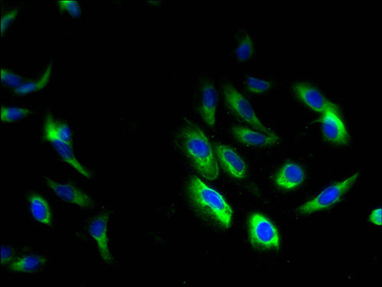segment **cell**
Returning a JSON list of instances; mask_svg holds the SVG:
<instances>
[{
	"label": "cell",
	"instance_id": "9a60e30c",
	"mask_svg": "<svg viewBox=\"0 0 382 287\" xmlns=\"http://www.w3.org/2000/svg\"><path fill=\"white\" fill-rule=\"evenodd\" d=\"M47 259L38 255H29L15 260L10 266V271L13 273H31L39 271L44 267Z\"/></svg>",
	"mask_w": 382,
	"mask_h": 287
},
{
	"label": "cell",
	"instance_id": "7a4b0ae2",
	"mask_svg": "<svg viewBox=\"0 0 382 287\" xmlns=\"http://www.w3.org/2000/svg\"><path fill=\"white\" fill-rule=\"evenodd\" d=\"M187 190L190 203L197 211L225 229L230 227L232 208L220 193L197 177L190 179Z\"/></svg>",
	"mask_w": 382,
	"mask_h": 287
},
{
	"label": "cell",
	"instance_id": "8fae6325",
	"mask_svg": "<svg viewBox=\"0 0 382 287\" xmlns=\"http://www.w3.org/2000/svg\"><path fill=\"white\" fill-rule=\"evenodd\" d=\"M232 134L242 144L255 147H269L279 143V137L273 134H266L246 127L234 126Z\"/></svg>",
	"mask_w": 382,
	"mask_h": 287
},
{
	"label": "cell",
	"instance_id": "44dd1931",
	"mask_svg": "<svg viewBox=\"0 0 382 287\" xmlns=\"http://www.w3.org/2000/svg\"><path fill=\"white\" fill-rule=\"evenodd\" d=\"M247 90L254 94H261L266 93L271 88L270 82L260 79L254 76H250L246 81Z\"/></svg>",
	"mask_w": 382,
	"mask_h": 287
},
{
	"label": "cell",
	"instance_id": "cb8c5ba5",
	"mask_svg": "<svg viewBox=\"0 0 382 287\" xmlns=\"http://www.w3.org/2000/svg\"><path fill=\"white\" fill-rule=\"evenodd\" d=\"M20 11V8H13L10 12L5 14L1 19V37L5 36V34L10 27L11 25L14 22L16 16L18 15Z\"/></svg>",
	"mask_w": 382,
	"mask_h": 287
},
{
	"label": "cell",
	"instance_id": "ffe728a7",
	"mask_svg": "<svg viewBox=\"0 0 382 287\" xmlns=\"http://www.w3.org/2000/svg\"><path fill=\"white\" fill-rule=\"evenodd\" d=\"M254 52V42L253 38L246 36L239 43L236 48V56L240 62H247Z\"/></svg>",
	"mask_w": 382,
	"mask_h": 287
},
{
	"label": "cell",
	"instance_id": "d6986e66",
	"mask_svg": "<svg viewBox=\"0 0 382 287\" xmlns=\"http://www.w3.org/2000/svg\"><path fill=\"white\" fill-rule=\"evenodd\" d=\"M32 114L29 109L17 107H2L1 121L5 124L14 123Z\"/></svg>",
	"mask_w": 382,
	"mask_h": 287
},
{
	"label": "cell",
	"instance_id": "ba28073f",
	"mask_svg": "<svg viewBox=\"0 0 382 287\" xmlns=\"http://www.w3.org/2000/svg\"><path fill=\"white\" fill-rule=\"evenodd\" d=\"M45 181L48 187L65 201L84 208L93 207L92 199L80 189L70 185L60 184L47 177L45 178Z\"/></svg>",
	"mask_w": 382,
	"mask_h": 287
},
{
	"label": "cell",
	"instance_id": "3957f363",
	"mask_svg": "<svg viewBox=\"0 0 382 287\" xmlns=\"http://www.w3.org/2000/svg\"><path fill=\"white\" fill-rule=\"evenodd\" d=\"M223 91L225 101L234 116L258 132L266 134L275 133L271 128H268L260 120L248 100L233 86L230 84L225 85Z\"/></svg>",
	"mask_w": 382,
	"mask_h": 287
},
{
	"label": "cell",
	"instance_id": "ac0fdd59",
	"mask_svg": "<svg viewBox=\"0 0 382 287\" xmlns=\"http://www.w3.org/2000/svg\"><path fill=\"white\" fill-rule=\"evenodd\" d=\"M51 74L52 66L50 65L45 74L41 77V79L22 84L19 88H15V93L23 95L41 91L48 84Z\"/></svg>",
	"mask_w": 382,
	"mask_h": 287
},
{
	"label": "cell",
	"instance_id": "8992f818",
	"mask_svg": "<svg viewBox=\"0 0 382 287\" xmlns=\"http://www.w3.org/2000/svg\"><path fill=\"white\" fill-rule=\"evenodd\" d=\"M293 91L296 97L311 109L323 114L331 112L338 115L337 106L326 99L322 93L312 86L303 83H296L293 85Z\"/></svg>",
	"mask_w": 382,
	"mask_h": 287
},
{
	"label": "cell",
	"instance_id": "7402d4cb",
	"mask_svg": "<svg viewBox=\"0 0 382 287\" xmlns=\"http://www.w3.org/2000/svg\"><path fill=\"white\" fill-rule=\"evenodd\" d=\"M0 76H1L2 83L10 88H19L23 83L22 78L20 75L4 67L1 68Z\"/></svg>",
	"mask_w": 382,
	"mask_h": 287
},
{
	"label": "cell",
	"instance_id": "6da1fadb",
	"mask_svg": "<svg viewBox=\"0 0 382 287\" xmlns=\"http://www.w3.org/2000/svg\"><path fill=\"white\" fill-rule=\"evenodd\" d=\"M178 139L180 149L199 175L209 180L218 178V163L209 139L201 128L187 121L181 128Z\"/></svg>",
	"mask_w": 382,
	"mask_h": 287
},
{
	"label": "cell",
	"instance_id": "9c48e42d",
	"mask_svg": "<svg viewBox=\"0 0 382 287\" xmlns=\"http://www.w3.org/2000/svg\"><path fill=\"white\" fill-rule=\"evenodd\" d=\"M218 102V95L213 84L204 81L201 89L199 98V114L207 126L213 128L216 124V112Z\"/></svg>",
	"mask_w": 382,
	"mask_h": 287
},
{
	"label": "cell",
	"instance_id": "5bb4252c",
	"mask_svg": "<svg viewBox=\"0 0 382 287\" xmlns=\"http://www.w3.org/2000/svg\"><path fill=\"white\" fill-rule=\"evenodd\" d=\"M45 137L48 141H49L55 147V149L58 152L60 158H62L65 163L70 165L77 172L79 173L81 175L86 178H91V173L86 170L84 167L77 160L75 156L73 154L72 146L69 145L66 142L60 140L53 133H52L49 129L44 127Z\"/></svg>",
	"mask_w": 382,
	"mask_h": 287
},
{
	"label": "cell",
	"instance_id": "30bf717a",
	"mask_svg": "<svg viewBox=\"0 0 382 287\" xmlns=\"http://www.w3.org/2000/svg\"><path fill=\"white\" fill-rule=\"evenodd\" d=\"M323 133L327 140L336 145H346L350 142L348 131L343 121L334 112L325 113L321 120Z\"/></svg>",
	"mask_w": 382,
	"mask_h": 287
},
{
	"label": "cell",
	"instance_id": "7c38bea8",
	"mask_svg": "<svg viewBox=\"0 0 382 287\" xmlns=\"http://www.w3.org/2000/svg\"><path fill=\"white\" fill-rule=\"evenodd\" d=\"M108 219L107 214H101L94 219L89 226L91 236L97 243L103 262L107 265L112 262L107 238Z\"/></svg>",
	"mask_w": 382,
	"mask_h": 287
},
{
	"label": "cell",
	"instance_id": "52a82bcc",
	"mask_svg": "<svg viewBox=\"0 0 382 287\" xmlns=\"http://www.w3.org/2000/svg\"><path fill=\"white\" fill-rule=\"evenodd\" d=\"M217 159L229 175L236 179L246 176L247 166L241 156L231 147L220 144L215 147Z\"/></svg>",
	"mask_w": 382,
	"mask_h": 287
},
{
	"label": "cell",
	"instance_id": "484cf974",
	"mask_svg": "<svg viewBox=\"0 0 382 287\" xmlns=\"http://www.w3.org/2000/svg\"><path fill=\"white\" fill-rule=\"evenodd\" d=\"M381 208H378L376 210L373 211L370 215L371 222L377 225H381Z\"/></svg>",
	"mask_w": 382,
	"mask_h": 287
},
{
	"label": "cell",
	"instance_id": "2e32d148",
	"mask_svg": "<svg viewBox=\"0 0 382 287\" xmlns=\"http://www.w3.org/2000/svg\"><path fill=\"white\" fill-rule=\"evenodd\" d=\"M29 203L34 219L43 225H51L52 215L46 200L39 195L32 194Z\"/></svg>",
	"mask_w": 382,
	"mask_h": 287
},
{
	"label": "cell",
	"instance_id": "e0dca14e",
	"mask_svg": "<svg viewBox=\"0 0 382 287\" xmlns=\"http://www.w3.org/2000/svg\"><path fill=\"white\" fill-rule=\"evenodd\" d=\"M44 127L49 129L60 140L72 147V135L70 128L62 121H56L51 114L46 119Z\"/></svg>",
	"mask_w": 382,
	"mask_h": 287
},
{
	"label": "cell",
	"instance_id": "d4e9b609",
	"mask_svg": "<svg viewBox=\"0 0 382 287\" xmlns=\"http://www.w3.org/2000/svg\"><path fill=\"white\" fill-rule=\"evenodd\" d=\"M1 252H2L1 263H2L3 265H4L6 263L11 262V260L12 259V256H13V251H12V249L11 248L3 246L1 247Z\"/></svg>",
	"mask_w": 382,
	"mask_h": 287
},
{
	"label": "cell",
	"instance_id": "4fadbf2b",
	"mask_svg": "<svg viewBox=\"0 0 382 287\" xmlns=\"http://www.w3.org/2000/svg\"><path fill=\"white\" fill-rule=\"evenodd\" d=\"M305 179V172L298 164L286 163L277 172L275 182L279 188L289 190L299 187Z\"/></svg>",
	"mask_w": 382,
	"mask_h": 287
},
{
	"label": "cell",
	"instance_id": "5b68a950",
	"mask_svg": "<svg viewBox=\"0 0 382 287\" xmlns=\"http://www.w3.org/2000/svg\"><path fill=\"white\" fill-rule=\"evenodd\" d=\"M249 236L251 243L263 249L279 248L281 239L275 225L260 213L251 215L249 219Z\"/></svg>",
	"mask_w": 382,
	"mask_h": 287
},
{
	"label": "cell",
	"instance_id": "603a6c76",
	"mask_svg": "<svg viewBox=\"0 0 382 287\" xmlns=\"http://www.w3.org/2000/svg\"><path fill=\"white\" fill-rule=\"evenodd\" d=\"M58 5L60 11L67 12L74 18H79L81 14V8L79 3L73 1V0H62L58 1Z\"/></svg>",
	"mask_w": 382,
	"mask_h": 287
},
{
	"label": "cell",
	"instance_id": "277c9868",
	"mask_svg": "<svg viewBox=\"0 0 382 287\" xmlns=\"http://www.w3.org/2000/svg\"><path fill=\"white\" fill-rule=\"evenodd\" d=\"M359 173L341 182H336L329 186L323 191H321L314 199L298 208V212L300 214L305 215L325 210L340 201L342 197L346 194L357 180Z\"/></svg>",
	"mask_w": 382,
	"mask_h": 287
}]
</instances>
